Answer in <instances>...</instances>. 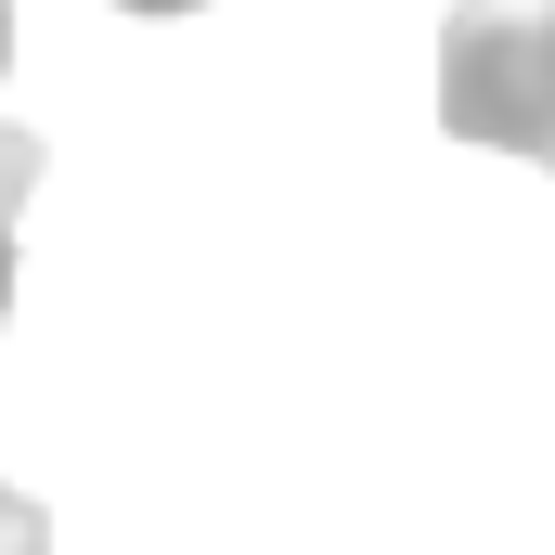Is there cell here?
I'll return each mask as SVG.
<instances>
[{"mask_svg":"<svg viewBox=\"0 0 555 555\" xmlns=\"http://www.w3.org/2000/svg\"><path fill=\"white\" fill-rule=\"evenodd\" d=\"M439 130L555 168V0H452V26H439Z\"/></svg>","mask_w":555,"mask_h":555,"instance_id":"6da1fadb","label":"cell"},{"mask_svg":"<svg viewBox=\"0 0 555 555\" xmlns=\"http://www.w3.org/2000/svg\"><path fill=\"white\" fill-rule=\"evenodd\" d=\"M0 78H13V0H0ZM26 194H39V142H26V130H0V220H13Z\"/></svg>","mask_w":555,"mask_h":555,"instance_id":"7a4b0ae2","label":"cell"},{"mask_svg":"<svg viewBox=\"0 0 555 555\" xmlns=\"http://www.w3.org/2000/svg\"><path fill=\"white\" fill-rule=\"evenodd\" d=\"M0 555H52V517H39L26 491H0Z\"/></svg>","mask_w":555,"mask_h":555,"instance_id":"3957f363","label":"cell"},{"mask_svg":"<svg viewBox=\"0 0 555 555\" xmlns=\"http://www.w3.org/2000/svg\"><path fill=\"white\" fill-rule=\"evenodd\" d=\"M0 323H13V220H0Z\"/></svg>","mask_w":555,"mask_h":555,"instance_id":"277c9868","label":"cell"},{"mask_svg":"<svg viewBox=\"0 0 555 555\" xmlns=\"http://www.w3.org/2000/svg\"><path fill=\"white\" fill-rule=\"evenodd\" d=\"M117 13H207V0H117Z\"/></svg>","mask_w":555,"mask_h":555,"instance_id":"5b68a950","label":"cell"}]
</instances>
